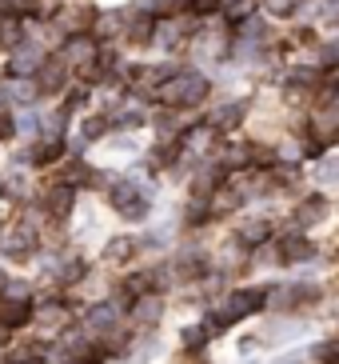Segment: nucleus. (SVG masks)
<instances>
[{"label":"nucleus","instance_id":"nucleus-1","mask_svg":"<svg viewBox=\"0 0 339 364\" xmlns=\"http://www.w3.org/2000/svg\"><path fill=\"white\" fill-rule=\"evenodd\" d=\"M212 97V76L200 73L191 65H180V73H172L164 85L156 88V100L164 108H176V112H188V108H204Z\"/></svg>","mask_w":339,"mask_h":364},{"label":"nucleus","instance_id":"nucleus-2","mask_svg":"<svg viewBox=\"0 0 339 364\" xmlns=\"http://www.w3.org/2000/svg\"><path fill=\"white\" fill-rule=\"evenodd\" d=\"M260 309H267V289H232V292H223V304L216 316H220L223 328H232V324L255 316Z\"/></svg>","mask_w":339,"mask_h":364},{"label":"nucleus","instance_id":"nucleus-3","mask_svg":"<svg viewBox=\"0 0 339 364\" xmlns=\"http://www.w3.org/2000/svg\"><path fill=\"white\" fill-rule=\"evenodd\" d=\"M108 200H112V208H116L124 220H144L148 216V208H152V196H148V188L140 181H128V176H120L116 184H112V193H108Z\"/></svg>","mask_w":339,"mask_h":364},{"label":"nucleus","instance_id":"nucleus-4","mask_svg":"<svg viewBox=\"0 0 339 364\" xmlns=\"http://www.w3.org/2000/svg\"><path fill=\"white\" fill-rule=\"evenodd\" d=\"M152 41H156V12H148L140 0L132 9L124 4V36H120V44L124 48H152Z\"/></svg>","mask_w":339,"mask_h":364},{"label":"nucleus","instance_id":"nucleus-5","mask_svg":"<svg viewBox=\"0 0 339 364\" xmlns=\"http://www.w3.org/2000/svg\"><path fill=\"white\" fill-rule=\"evenodd\" d=\"M96 4H88V0H64L60 12L52 16V24L60 28V36H72V33H92L96 24Z\"/></svg>","mask_w":339,"mask_h":364},{"label":"nucleus","instance_id":"nucleus-6","mask_svg":"<svg viewBox=\"0 0 339 364\" xmlns=\"http://www.w3.org/2000/svg\"><path fill=\"white\" fill-rule=\"evenodd\" d=\"M32 80H36V88H40V97H64V88L72 85L76 76H72V68L64 65L60 53H48V60L36 68Z\"/></svg>","mask_w":339,"mask_h":364},{"label":"nucleus","instance_id":"nucleus-7","mask_svg":"<svg viewBox=\"0 0 339 364\" xmlns=\"http://www.w3.org/2000/svg\"><path fill=\"white\" fill-rule=\"evenodd\" d=\"M48 53H52V48H48L44 41H32V36H28L21 48H12V53H9L4 76H36V68L48 60Z\"/></svg>","mask_w":339,"mask_h":364},{"label":"nucleus","instance_id":"nucleus-8","mask_svg":"<svg viewBox=\"0 0 339 364\" xmlns=\"http://www.w3.org/2000/svg\"><path fill=\"white\" fill-rule=\"evenodd\" d=\"M56 53L64 56V65L72 68V76H76L84 65H92V60H96L100 44H96L92 33H72V36H64V41H60V48H56Z\"/></svg>","mask_w":339,"mask_h":364},{"label":"nucleus","instance_id":"nucleus-9","mask_svg":"<svg viewBox=\"0 0 339 364\" xmlns=\"http://www.w3.org/2000/svg\"><path fill=\"white\" fill-rule=\"evenodd\" d=\"M248 117H252V100H248V97H232V100H220V105L208 112V124H212L216 132H235Z\"/></svg>","mask_w":339,"mask_h":364},{"label":"nucleus","instance_id":"nucleus-10","mask_svg":"<svg viewBox=\"0 0 339 364\" xmlns=\"http://www.w3.org/2000/svg\"><path fill=\"white\" fill-rule=\"evenodd\" d=\"M64 149H68L64 136H40L21 152V164H32V168H56V164L64 161Z\"/></svg>","mask_w":339,"mask_h":364},{"label":"nucleus","instance_id":"nucleus-11","mask_svg":"<svg viewBox=\"0 0 339 364\" xmlns=\"http://www.w3.org/2000/svg\"><path fill=\"white\" fill-rule=\"evenodd\" d=\"M319 300L316 284H279V289H267V309L272 312H291L299 304H311Z\"/></svg>","mask_w":339,"mask_h":364},{"label":"nucleus","instance_id":"nucleus-12","mask_svg":"<svg viewBox=\"0 0 339 364\" xmlns=\"http://www.w3.org/2000/svg\"><path fill=\"white\" fill-rule=\"evenodd\" d=\"M308 260H316V245L304 232L287 228L276 245V264H308Z\"/></svg>","mask_w":339,"mask_h":364},{"label":"nucleus","instance_id":"nucleus-13","mask_svg":"<svg viewBox=\"0 0 339 364\" xmlns=\"http://www.w3.org/2000/svg\"><path fill=\"white\" fill-rule=\"evenodd\" d=\"M160 321H164V296H160V292H144V296H136L128 304V324L152 332Z\"/></svg>","mask_w":339,"mask_h":364},{"label":"nucleus","instance_id":"nucleus-14","mask_svg":"<svg viewBox=\"0 0 339 364\" xmlns=\"http://www.w3.org/2000/svg\"><path fill=\"white\" fill-rule=\"evenodd\" d=\"M120 316H124V309H120L116 300H100V304H92V309H88V332H92V336H100V341H104V336H112V332H120Z\"/></svg>","mask_w":339,"mask_h":364},{"label":"nucleus","instance_id":"nucleus-15","mask_svg":"<svg viewBox=\"0 0 339 364\" xmlns=\"http://www.w3.org/2000/svg\"><path fill=\"white\" fill-rule=\"evenodd\" d=\"M40 208L48 220H68V216L76 213V188H68V184H52L48 193H40Z\"/></svg>","mask_w":339,"mask_h":364},{"label":"nucleus","instance_id":"nucleus-16","mask_svg":"<svg viewBox=\"0 0 339 364\" xmlns=\"http://www.w3.org/2000/svg\"><path fill=\"white\" fill-rule=\"evenodd\" d=\"M44 272L56 280V284H80L88 277V260L84 257H44Z\"/></svg>","mask_w":339,"mask_h":364},{"label":"nucleus","instance_id":"nucleus-17","mask_svg":"<svg viewBox=\"0 0 339 364\" xmlns=\"http://www.w3.org/2000/svg\"><path fill=\"white\" fill-rule=\"evenodd\" d=\"M36 240H40V232H36L32 225H12L9 232H0V252H4V257H12V260L32 257Z\"/></svg>","mask_w":339,"mask_h":364},{"label":"nucleus","instance_id":"nucleus-18","mask_svg":"<svg viewBox=\"0 0 339 364\" xmlns=\"http://www.w3.org/2000/svg\"><path fill=\"white\" fill-rule=\"evenodd\" d=\"M92 164L84 161V156H64L60 164H56L52 172V184H68V188H88L92 184Z\"/></svg>","mask_w":339,"mask_h":364},{"label":"nucleus","instance_id":"nucleus-19","mask_svg":"<svg viewBox=\"0 0 339 364\" xmlns=\"http://www.w3.org/2000/svg\"><path fill=\"white\" fill-rule=\"evenodd\" d=\"M328 213H331L328 196H304V200L296 204V213H291V228H296V232L316 228V225H323V220H328Z\"/></svg>","mask_w":339,"mask_h":364},{"label":"nucleus","instance_id":"nucleus-20","mask_svg":"<svg viewBox=\"0 0 339 364\" xmlns=\"http://www.w3.org/2000/svg\"><path fill=\"white\" fill-rule=\"evenodd\" d=\"M92 36H96V44H120V36H124V9H100L96 12Z\"/></svg>","mask_w":339,"mask_h":364},{"label":"nucleus","instance_id":"nucleus-21","mask_svg":"<svg viewBox=\"0 0 339 364\" xmlns=\"http://www.w3.org/2000/svg\"><path fill=\"white\" fill-rule=\"evenodd\" d=\"M36 309H32V300H9L0 296V332H16L24 324H32Z\"/></svg>","mask_w":339,"mask_h":364},{"label":"nucleus","instance_id":"nucleus-22","mask_svg":"<svg viewBox=\"0 0 339 364\" xmlns=\"http://www.w3.org/2000/svg\"><path fill=\"white\" fill-rule=\"evenodd\" d=\"M235 240L244 248H264L267 240H272V220L267 216H252V220H244V225L235 228Z\"/></svg>","mask_w":339,"mask_h":364},{"label":"nucleus","instance_id":"nucleus-23","mask_svg":"<svg viewBox=\"0 0 339 364\" xmlns=\"http://www.w3.org/2000/svg\"><path fill=\"white\" fill-rule=\"evenodd\" d=\"M28 41V16H4L0 21V53L9 56L12 48H21Z\"/></svg>","mask_w":339,"mask_h":364},{"label":"nucleus","instance_id":"nucleus-24","mask_svg":"<svg viewBox=\"0 0 339 364\" xmlns=\"http://www.w3.org/2000/svg\"><path fill=\"white\" fill-rule=\"evenodd\" d=\"M136 240H132V236H112V240H108L104 245V252H100V260H104V264H128V260L136 257Z\"/></svg>","mask_w":339,"mask_h":364},{"label":"nucleus","instance_id":"nucleus-25","mask_svg":"<svg viewBox=\"0 0 339 364\" xmlns=\"http://www.w3.org/2000/svg\"><path fill=\"white\" fill-rule=\"evenodd\" d=\"M68 316H72V312H68V304H64L60 296L44 300L40 309H36V321L48 324V328H64V324H68Z\"/></svg>","mask_w":339,"mask_h":364},{"label":"nucleus","instance_id":"nucleus-26","mask_svg":"<svg viewBox=\"0 0 339 364\" xmlns=\"http://www.w3.org/2000/svg\"><path fill=\"white\" fill-rule=\"evenodd\" d=\"M9 364H48V344H40V341L21 344L16 353H9Z\"/></svg>","mask_w":339,"mask_h":364},{"label":"nucleus","instance_id":"nucleus-27","mask_svg":"<svg viewBox=\"0 0 339 364\" xmlns=\"http://www.w3.org/2000/svg\"><path fill=\"white\" fill-rule=\"evenodd\" d=\"M299 4L304 0H260V12L272 21H291V16H299Z\"/></svg>","mask_w":339,"mask_h":364},{"label":"nucleus","instance_id":"nucleus-28","mask_svg":"<svg viewBox=\"0 0 339 364\" xmlns=\"http://www.w3.org/2000/svg\"><path fill=\"white\" fill-rule=\"evenodd\" d=\"M212 220V200H196V196H188V204H184V225L200 228Z\"/></svg>","mask_w":339,"mask_h":364},{"label":"nucleus","instance_id":"nucleus-29","mask_svg":"<svg viewBox=\"0 0 339 364\" xmlns=\"http://www.w3.org/2000/svg\"><path fill=\"white\" fill-rule=\"evenodd\" d=\"M108 129H112V120H108V112H96V117H84V124H80V136L88 140V144H96V140H104Z\"/></svg>","mask_w":339,"mask_h":364},{"label":"nucleus","instance_id":"nucleus-30","mask_svg":"<svg viewBox=\"0 0 339 364\" xmlns=\"http://www.w3.org/2000/svg\"><path fill=\"white\" fill-rule=\"evenodd\" d=\"M316 184H339V156H319Z\"/></svg>","mask_w":339,"mask_h":364},{"label":"nucleus","instance_id":"nucleus-31","mask_svg":"<svg viewBox=\"0 0 339 364\" xmlns=\"http://www.w3.org/2000/svg\"><path fill=\"white\" fill-rule=\"evenodd\" d=\"M184 12H191L196 21H212V16H220L223 12V4L220 0H188V9Z\"/></svg>","mask_w":339,"mask_h":364},{"label":"nucleus","instance_id":"nucleus-32","mask_svg":"<svg viewBox=\"0 0 339 364\" xmlns=\"http://www.w3.org/2000/svg\"><path fill=\"white\" fill-rule=\"evenodd\" d=\"M208 341H212V336H208L204 324H188V328H184V348H188V353H200Z\"/></svg>","mask_w":339,"mask_h":364},{"label":"nucleus","instance_id":"nucleus-33","mask_svg":"<svg viewBox=\"0 0 339 364\" xmlns=\"http://www.w3.org/2000/svg\"><path fill=\"white\" fill-rule=\"evenodd\" d=\"M4 296H9V300H32V284H28V280H12V277H9V284H4Z\"/></svg>","mask_w":339,"mask_h":364},{"label":"nucleus","instance_id":"nucleus-34","mask_svg":"<svg viewBox=\"0 0 339 364\" xmlns=\"http://www.w3.org/2000/svg\"><path fill=\"white\" fill-rule=\"evenodd\" d=\"M223 9H235V4H248V0H220Z\"/></svg>","mask_w":339,"mask_h":364},{"label":"nucleus","instance_id":"nucleus-35","mask_svg":"<svg viewBox=\"0 0 339 364\" xmlns=\"http://www.w3.org/2000/svg\"><path fill=\"white\" fill-rule=\"evenodd\" d=\"M4 284H9V277H4V268H0V289H4Z\"/></svg>","mask_w":339,"mask_h":364},{"label":"nucleus","instance_id":"nucleus-36","mask_svg":"<svg viewBox=\"0 0 339 364\" xmlns=\"http://www.w3.org/2000/svg\"><path fill=\"white\" fill-rule=\"evenodd\" d=\"M0 196H4V181H0Z\"/></svg>","mask_w":339,"mask_h":364},{"label":"nucleus","instance_id":"nucleus-37","mask_svg":"<svg viewBox=\"0 0 339 364\" xmlns=\"http://www.w3.org/2000/svg\"><path fill=\"white\" fill-rule=\"evenodd\" d=\"M284 364H299V360H284Z\"/></svg>","mask_w":339,"mask_h":364},{"label":"nucleus","instance_id":"nucleus-38","mask_svg":"<svg viewBox=\"0 0 339 364\" xmlns=\"http://www.w3.org/2000/svg\"><path fill=\"white\" fill-rule=\"evenodd\" d=\"M244 364H252V360H244Z\"/></svg>","mask_w":339,"mask_h":364}]
</instances>
